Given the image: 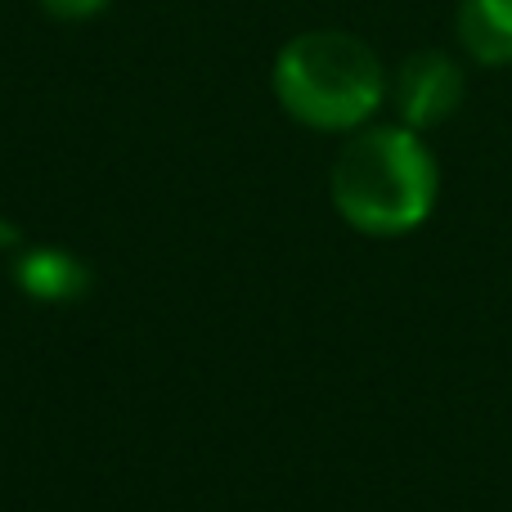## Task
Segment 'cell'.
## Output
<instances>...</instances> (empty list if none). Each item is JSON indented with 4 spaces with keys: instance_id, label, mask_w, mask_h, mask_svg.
<instances>
[{
    "instance_id": "obj_1",
    "label": "cell",
    "mask_w": 512,
    "mask_h": 512,
    "mask_svg": "<svg viewBox=\"0 0 512 512\" xmlns=\"http://www.w3.org/2000/svg\"><path fill=\"white\" fill-rule=\"evenodd\" d=\"M333 207L364 239H405L423 230L441 198V162L432 144L400 122L360 126L342 144L328 176Z\"/></svg>"
},
{
    "instance_id": "obj_2",
    "label": "cell",
    "mask_w": 512,
    "mask_h": 512,
    "mask_svg": "<svg viewBox=\"0 0 512 512\" xmlns=\"http://www.w3.org/2000/svg\"><path fill=\"white\" fill-rule=\"evenodd\" d=\"M274 99L310 131L351 135L387 104V68L351 32H301L274 59Z\"/></svg>"
},
{
    "instance_id": "obj_3",
    "label": "cell",
    "mask_w": 512,
    "mask_h": 512,
    "mask_svg": "<svg viewBox=\"0 0 512 512\" xmlns=\"http://www.w3.org/2000/svg\"><path fill=\"white\" fill-rule=\"evenodd\" d=\"M463 95H468V77L445 50L409 54L396 68V77L387 81V99L396 104L400 126H409L418 135L450 122L463 108Z\"/></svg>"
},
{
    "instance_id": "obj_4",
    "label": "cell",
    "mask_w": 512,
    "mask_h": 512,
    "mask_svg": "<svg viewBox=\"0 0 512 512\" xmlns=\"http://www.w3.org/2000/svg\"><path fill=\"white\" fill-rule=\"evenodd\" d=\"M459 41L481 68H512V0H463Z\"/></svg>"
},
{
    "instance_id": "obj_5",
    "label": "cell",
    "mask_w": 512,
    "mask_h": 512,
    "mask_svg": "<svg viewBox=\"0 0 512 512\" xmlns=\"http://www.w3.org/2000/svg\"><path fill=\"white\" fill-rule=\"evenodd\" d=\"M14 279H18V288H23L27 297L50 301V306H59V301H77L81 292L90 288L86 265H81L77 256L59 252V248L23 252L18 256V265H14Z\"/></svg>"
},
{
    "instance_id": "obj_6",
    "label": "cell",
    "mask_w": 512,
    "mask_h": 512,
    "mask_svg": "<svg viewBox=\"0 0 512 512\" xmlns=\"http://www.w3.org/2000/svg\"><path fill=\"white\" fill-rule=\"evenodd\" d=\"M41 5L50 9L54 18H90V14H99L108 0H41Z\"/></svg>"
}]
</instances>
